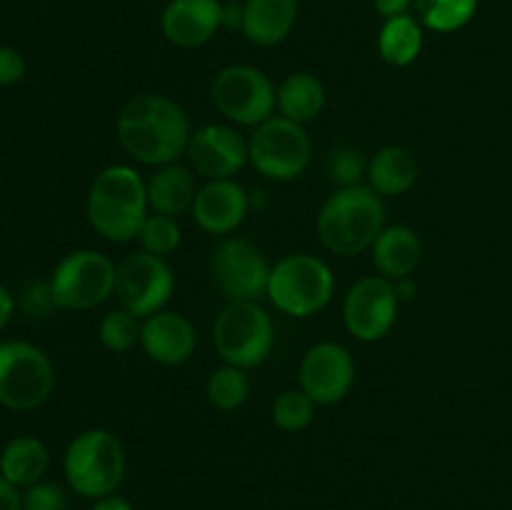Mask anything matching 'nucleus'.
<instances>
[{"mask_svg":"<svg viewBox=\"0 0 512 510\" xmlns=\"http://www.w3.org/2000/svg\"><path fill=\"white\" fill-rule=\"evenodd\" d=\"M140 333H143V323L138 315H133L125 308L108 310L98 323V338L103 348L110 353H128L135 345H140Z\"/></svg>","mask_w":512,"mask_h":510,"instance_id":"cd10ccee","label":"nucleus"},{"mask_svg":"<svg viewBox=\"0 0 512 510\" xmlns=\"http://www.w3.org/2000/svg\"><path fill=\"white\" fill-rule=\"evenodd\" d=\"M173 293L175 275L165 258L140 250L118 263L115 298H118L120 308L130 310L138 318H148L158 310H165Z\"/></svg>","mask_w":512,"mask_h":510,"instance_id":"f8f14e48","label":"nucleus"},{"mask_svg":"<svg viewBox=\"0 0 512 510\" xmlns=\"http://www.w3.org/2000/svg\"><path fill=\"white\" fill-rule=\"evenodd\" d=\"M210 95L225 120L245 128H258L278 110V88L253 65H228L210 85Z\"/></svg>","mask_w":512,"mask_h":510,"instance_id":"9d476101","label":"nucleus"},{"mask_svg":"<svg viewBox=\"0 0 512 510\" xmlns=\"http://www.w3.org/2000/svg\"><path fill=\"white\" fill-rule=\"evenodd\" d=\"M223 28L225 30H238L243 28V3H223Z\"/></svg>","mask_w":512,"mask_h":510,"instance_id":"4c0bfd02","label":"nucleus"},{"mask_svg":"<svg viewBox=\"0 0 512 510\" xmlns=\"http://www.w3.org/2000/svg\"><path fill=\"white\" fill-rule=\"evenodd\" d=\"M205 395H208L210 405L223 413L238 410L248 403L250 398V378L243 368L235 365H220L210 373L208 385H205Z\"/></svg>","mask_w":512,"mask_h":510,"instance_id":"a878e982","label":"nucleus"},{"mask_svg":"<svg viewBox=\"0 0 512 510\" xmlns=\"http://www.w3.org/2000/svg\"><path fill=\"white\" fill-rule=\"evenodd\" d=\"M23 510H68V493L53 480H40L25 488Z\"/></svg>","mask_w":512,"mask_h":510,"instance_id":"2f4dec72","label":"nucleus"},{"mask_svg":"<svg viewBox=\"0 0 512 510\" xmlns=\"http://www.w3.org/2000/svg\"><path fill=\"white\" fill-rule=\"evenodd\" d=\"M140 248L150 255H158V258H168L175 250L180 248V240H183V230H180L178 218L173 215H160L150 213L145 218L143 228L138 233Z\"/></svg>","mask_w":512,"mask_h":510,"instance_id":"c85d7f7f","label":"nucleus"},{"mask_svg":"<svg viewBox=\"0 0 512 510\" xmlns=\"http://www.w3.org/2000/svg\"><path fill=\"white\" fill-rule=\"evenodd\" d=\"M20 305H23L30 315H35V318H43L50 310L58 308L53 300L50 283H30L28 288L23 290V295H20Z\"/></svg>","mask_w":512,"mask_h":510,"instance_id":"473e14b6","label":"nucleus"},{"mask_svg":"<svg viewBox=\"0 0 512 510\" xmlns=\"http://www.w3.org/2000/svg\"><path fill=\"white\" fill-rule=\"evenodd\" d=\"M213 345L223 363L258 368L273 353V318L258 300H230L213 323Z\"/></svg>","mask_w":512,"mask_h":510,"instance_id":"423d86ee","label":"nucleus"},{"mask_svg":"<svg viewBox=\"0 0 512 510\" xmlns=\"http://www.w3.org/2000/svg\"><path fill=\"white\" fill-rule=\"evenodd\" d=\"M315 228L323 248L333 255L365 253L385 228L383 198L363 183L338 188L320 208Z\"/></svg>","mask_w":512,"mask_h":510,"instance_id":"7ed1b4c3","label":"nucleus"},{"mask_svg":"<svg viewBox=\"0 0 512 510\" xmlns=\"http://www.w3.org/2000/svg\"><path fill=\"white\" fill-rule=\"evenodd\" d=\"M145 185H148V205L153 213L178 218V215L193 210L198 185H195L193 170L185 168V165H160V168L145 180Z\"/></svg>","mask_w":512,"mask_h":510,"instance_id":"412c9836","label":"nucleus"},{"mask_svg":"<svg viewBox=\"0 0 512 510\" xmlns=\"http://www.w3.org/2000/svg\"><path fill=\"white\" fill-rule=\"evenodd\" d=\"M55 368L43 348L23 340L0 343V405L35 410L53 395Z\"/></svg>","mask_w":512,"mask_h":510,"instance_id":"1a4fd4ad","label":"nucleus"},{"mask_svg":"<svg viewBox=\"0 0 512 510\" xmlns=\"http://www.w3.org/2000/svg\"><path fill=\"white\" fill-rule=\"evenodd\" d=\"M478 13V0H418V20L435 33H455Z\"/></svg>","mask_w":512,"mask_h":510,"instance_id":"bb28decb","label":"nucleus"},{"mask_svg":"<svg viewBox=\"0 0 512 510\" xmlns=\"http://www.w3.org/2000/svg\"><path fill=\"white\" fill-rule=\"evenodd\" d=\"M423 50V23L413 15L385 20L378 33V53L393 68H408Z\"/></svg>","mask_w":512,"mask_h":510,"instance_id":"393cba45","label":"nucleus"},{"mask_svg":"<svg viewBox=\"0 0 512 510\" xmlns=\"http://www.w3.org/2000/svg\"><path fill=\"white\" fill-rule=\"evenodd\" d=\"M190 118L183 105L163 93H138L118 113V140L143 165L178 163L190 143Z\"/></svg>","mask_w":512,"mask_h":510,"instance_id":"f257e3e1","label":"nucleus"},{"mask_svg":"<svg viewBox=\"0 0 512 510\" xmlns=\"http://www.w3.org/2000/svg\"><path fill=\"white\" fill-rule=\"evenodd\" d=\"M268 260L263 250L238 235H225L210 253V275L228 300H258L268 293Z\"/></svg>","mask_w":512,"mask_h":510,"instance_id":"9b49d317","label":"nucleus"},{"mask_svg":"<svg viewBox=\"0 0 512 510\" xmlns=\"http://www.w3.org/2000/svg\"><path fill=\"white\" fill-rule=\"evenodd\" d=\"M140 345L145 355L158 365H183L193 358L198 348V335L193 323L183 313L175 310H158V313L143 318V333Z\"/></svg>","mask_w":512,"mask_h":510,"instance_id":"a211bd4d","label":"nucleus"},{"mask_svg":"<svg viewBox=\"0 0 512 510\" xmlns=\"http://www.w3.org/2000/svg\"><path fill=\"white\" fill-rule=\"evenodd\" d=\"M323 108L325 85L320 83L318 75L300 70L278 85V110L283 118L305 125L318 118Z\"/></svg>","mask_w":512,"mask_h":510,"instance_id":"b1692460","label":"nucleus"},{"mask_svg":"<svg viewBox=\"0 0 512 510\" xmlns=\"http://www.w3.org/2000/svg\"><path fill=\"white\" fill-rule=\"evenodd\" d=\"M420 165L418 158L405 145H388L378 150L368 160V185L380 195V198H395L403 195L418 183Z\"/></svg>","mask_w":512,"mask_h":510,"instance_id":"4be33fe9","label":"nucleus"},{"mask_svg":"<svg viewBox=\"0 0 512 510\" xmlns=\"http://www.w3.org/2000/svg\"><path fill=\"white\" fill-rule=\"evenodd\" d=\"M328 175L338 188H353L368 175V163L358 148L340 145L328 155Z\"/></svg>","mask_w":512,"mask_h":510,"instance_id":"7c9ffc66","label":"nucleus"},{"mask_svg":"<svg viewBox=\"0 0 512 510\" xmlns=\"http://www.w3.org/2000/svg\"><path fill=\"white\" fill-rule=\"evenodd\" d=\"M125 448L115 433L90 428L75 435L63 455V473L70 490L80 498L98 500L118 493L125 480Z\"/></svg>","mask_w":512,"mask_h":510,"instance_id":"20e7f679","label":"nucleus"},{"mask_svg":"<svg viewBox=\"0 0 512 510\" xmlns=\"http://www.w3.org/2000/svg\"><path fill=\"white\" fill-rule=\"evenodd\" d=\"M193 220L210 235H230L245 223L250 213V193L235 178L208 180L198 188Z\"/></svg>","mask_w":512,"mask_h":510,"instance_id":"dca6fc26","label":"nucleus"},{"mask_svg":"<svg viewBox=\"0 0 512 510\" xmlns=\"http://www.w3.org/2000/svg\"><path fill=\"white\" fill-rule=\"evenodd\" d=\"M395 288H398V298L400 300H413L415 293H418V285H415L413 278L395 280Z\"/></svg>","mask_w":512,"mask_h":510,"instance_id":"ea45409f","label":"nucleus"},{"mask_svg":"<svg viewBox=\"0 0 512 510\" xmlns=\"http://www.w3.org/2000/svg\"><path fill=\"white\" fill-rule=\"evenodd\" d=\"M250 165L263 178L275 183H290L308 170L313 158V140L305 125L293 123L283 115H273L260 123L248 140Z\"/></svg>","mask_w":512,"mask_h":510,"instance_id":"0eeeda50","label":"nucleus"},{"mask_svg":"<svg viewBox=\"0 0 512 510\" xmlns=\"http://www.w3.org/2000/svg\"><path fill=\"white\" fill-rule=\"evenodd\" d=\"M13 310H15V298L10 295V290L0 283V330L10 323V318H13Z\"/></svg>","mask_w":512,"mask_h":510,"instance_id":"58836bf2","label":"nucleus"},{"mask_svg":"<svg viewBox=\"0 0 512 510\" xmlns=\"http://www.w3.org/2000/svg\"><path fill=\"white\" fill-rule=\"evenodd\" d=\"M298 0H243V35L253 45L273 48L293 33Z\"/></svg>","mask_w":512,"mask_h":510,"instance_id":"aec40b11","label":"nucleus"},{"mask_svg":"<svg viewBox=\"0 0 512 510\" xmlns=\"http://www.w3.org/2000/svg\"><path fill=\"white\" fill-rule=\"evenodd\" d=\"M160 28L175 48H203L223 30L220 0H170L160 15Z\"/></svg>","mask_w":512,"mask_h":510,"instance_id":"f3484780","label":"nucleus"},{"mask_svg":"<svg viewBox=\"0 0 512 510\" xmlns=\"http://www.w3.org/2000/svg\"><path fill=\"white\" fill-rule=\"evenodd\" d=\"M400 298L395 280L368 275L350 285L343 300V323L360 343H378L398 320Z\"/></svg>","mask_w":512,"mask_h":510,"instance_id":"ddd939ff","label":"nucleus"},{"mask_svg":"<svg viewBox=\"0 0 512 510\" xmlns=\"http://www.w3.org/2000/svg\"><path fill=\"white\" fill-rule=\"evenodd\" d=\"M315 418V400L305 390L290 388L275 398L273 423L285 433H300Z\"/></svg>","mask_w":512,"mask_h":510,"instance_id":"c756f323","label":"nucleus"},{"mask_svg":"<svg viewBox=\"0 0 512 510\" xmlns=\"http://www.w3.org/2000/svg\"><path fill=\"white\" fill-rule=\"evenodd\" d=\"M90 510H135V505L130 503V500L125 498V495L110 493V495H105V498L93 500Z\"/></svg>","mask_w":512,"mask_h":510,"instance_id":"e433bc0d","label":"nucleus"},{"mask_svg":"<svg viewBox=\"0 0 512 510\" xmlns=\"http://www.w3.org/2000/svg\"><path fill=\"white\" fill-rule=\"evenodd\" d=\"M118 265L100 250H73L63 255L50 275V290L58 308L90 310L115 295Z\"/></svg>","mask_w":512,"mask_h":510,"instance_id":"6e6552de","label":"nucleus"},{"mask_svg":"<svg viewBox=\"0 0 512 510\" xmlns=\"http://www.w3.org/2000/svg\"><path fill=\"white\" fill-rule=\"evenodd\" d=\"M373 5H375V13H378L380 18L390 20V18H398V15H408L413 0H373Z\"/></svg>","mask_w":512,"mask_h":510,"instance_id":"c9c22d12","label":"nucleus"},{"mask_svg":"<svg viewBox=\"0 0 512 510\" xmlns=\"http://www.w3.org/2000/svg\"><path fill=\"white\" fill-rule=\"evenodd\" d=\"M185 155L190 168L208 180L235 178L250 163L248 140L230 125L218 123L193 130Z\"/></svg>","mask_w":512,"mask_h":510,"instance_id":"2eb2a0df","label":"nucleus"},{"mask_svg":"<svg viewBox=\"0 0 512 510\" xmlns=\"http://www.w3.org/2000/svg\"><path fill=\"white\" fill-rule=\"evenodd\" d=\"M148 210V185L130 165H108L90 183L85 213L95 233L110 243L138 240Z\"/></svg>","mask_w":512,"mask_h":510,"instance_id":"f03ea898","label":"nucleus"},{"mask_svg":"<svg viewBox=\"0 0 512 510\" xmlns=\"http://www.w3.org/2000/svg\"><path fill=\"white\" fill-rule=\"evenodd\" d=\"M355 378H358L355 358L345 345L333 340L315 343L300 360V390H305L315 405H335L348 398Z\"/></svg>","mask_w":512,"mask_h":510,"instance_id":"4468645a","label":"nucleus"},{"mask_svg":"<svg viewBox=\"0 0 512 510\" xmlns=\"http://www.w3.org/2000/svg\"><path fill=\"white\" fill-rule=\"evenodd\" d=\"M373 265L388 280L413 278L423 260V240L410 225H388L370 245Z\"/></svg>","mask_w":512,"mask_h":510,"instance_id":"6ab92c4d","label":"nucleus"},{"mask_svg":"<svg viewBox=\"0 0 512 510\" xmlns=\"http://www.w3.org/2000/svg\"><path fill=\"white\" fill-rule=\"evenodd\" d=\"M0 510H23V493L0 473Z\"/></svg>","mask_w":512,"mask_h":510,"instance_id":"f704fd0d","label":"nucleus"},{"mask_svg":"<svg viewBox=\"0 0 512 510\" xmlns=\"http://www.w3.org/2000/svg\"><path fill=\"white\" fill-rule=\"evenodd\" d=\"M25 63L23 53L18 48H10V45H0V85H15L25 78Z\"/></svg>","mask_w":512,"mask_h":510,"instance_id":"72a5a7b5","label":"nucleus"},{"mask_svg":"<svg viewBox=\"0 0 512 510\" xmlns=\"http://www.w3.org/2000/svg\"><path fill=\"white\" fill-rule=\"evenodd\" d=\"M265 295L283 315L313 318L333 300L335 275L318 255L290 253L270 268Z\"/></svg>","mask_w":512,"mask_h":510,"instance_id":"39448f33","label":"nucleus"},{"mask_svg":"<svg viewBox=\"0 0 512 510\" xmlns=\"http://www.w3.org/2000/svg\"><path fill=\"white\" fill-rule=\"evenodd\" d=\"M50 468V450L35 435H18L8 440L0 453V473L15 488H30L40 483Z\"/></svg>","mask_w":512,"mask_h":510,"instance_id":"5701e85b","label":"nucleus"}]
</instances>
